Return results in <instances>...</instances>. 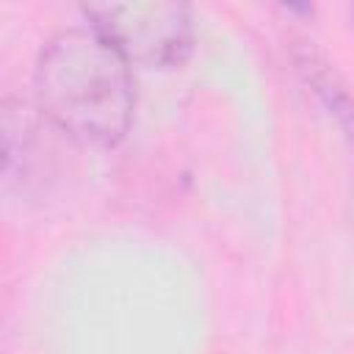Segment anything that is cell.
<instances>
[{"label": "cell", "mask_w": 354, "mask_h": 354, "mask_svg": "<svg viewBox=\"0 0 354 354\" xmlns=\"http://www.w3.org/2000/svg\"><path fill=\"white\" fill-rule=\"evenodd\" d=\"M33 94L47 124L83 147H116L133 124L130 61L91 25L64 28L44 41Z\"/></svg>", "instance_id": "6da1fadb"}, {"label": "cell", "mask_w": 354, "mask_h": 354, "mask_svg": "<svg viewBox=\"0 0 354 354\" xmlns=\"http://www.w3.org/2000/svg\"><path fill=\"white\" fill-rule=\"evenodd\" d=\"M88 25L102 33L130 64L171 69L180 66L194 47L191 6L174 0L133 3H88L83 6Z\"/></svg>", "instance_id": "7a4b0ae2"}]
</instances>
